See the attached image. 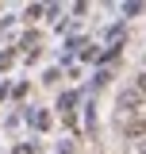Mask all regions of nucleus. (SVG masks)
Returning a JSON list of instances; mask_svg holds the SVG:
<instances>
[{
    "label": "nucleus",
    "instance_id": "f257e3e1",
    "mask_svg": "<svg viewBox=\"0 0 146 154\" xmlns=\"http://www.w3.org/2000/svg\"><path fill=\"white\" fill-rule=\"evenodd\" d=\"M127 135H146V119H135V123L127 127Z\"/></svg>",
    "mask_w": 146,
    "mask_h": 154
},
{
    "label": "nucleus",
    "instance_id": "f03ea898",
    "mask_svg": "<svg viewBox=\"0 0 146 154\" xmlns=\"http://www.w3.org/2000/svg\"><path fill=\"white\" fill-rule=\"evenodd\" d=\"M135 93H138V96H146V73L138 77V81H135Z\"/></svg>",
    "mask_w": 146,
    "mask_h": 154
}]
</instances>
